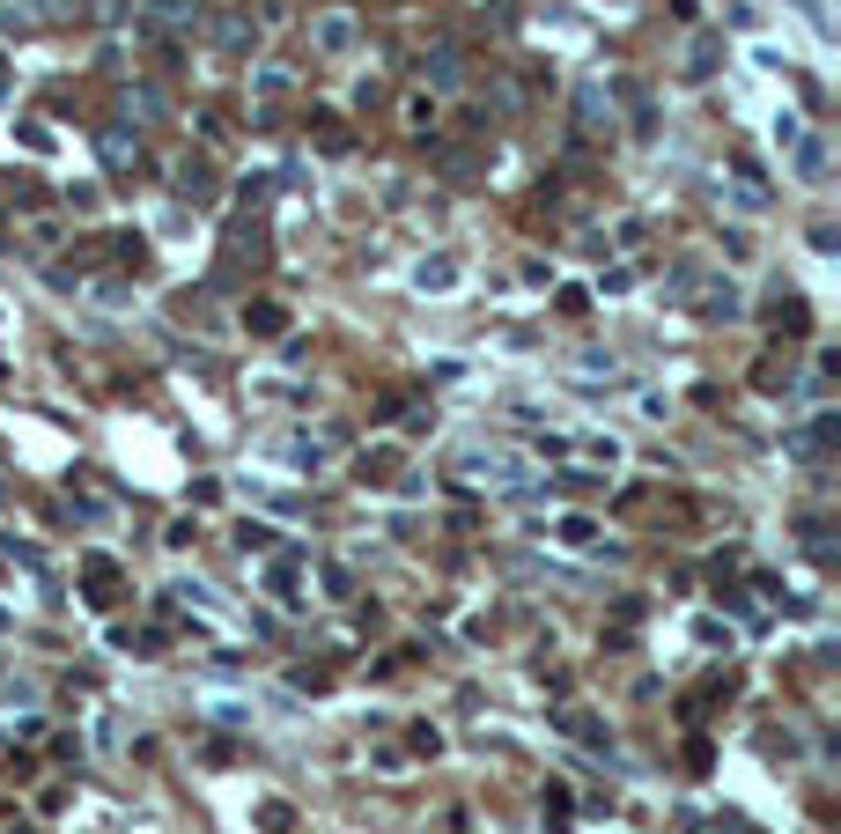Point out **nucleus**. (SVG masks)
Returning <instances> with one entry per match:
<instances>
[{
	"label": "nucleus",
	"instance_id": "obj_8",
	"mask_svg": "<svg viewBox=\"0 0 841 834\" xmlns=\"http://www.w3.org/2000/svg\"><path fill=\"white\" fill-rule=\"evenodd\" d=\"M215 45L244 52V45H251V23H237V15H222V23H215Z\"/></svg>",
	"mask_w": 841,
	"mask_h": 834
},
{
	"label": "nucleus",
	"instance_id": "obj_2",
	"mask_svg": "<svg viewBox=\"0 0 841 834\" xmlns=\"http://www.w3.org/2000/svg\"><path fill=\"white\" fill-rule=\"evenodd\" d=\"M97 155L111 163V171H125V163L141 155V133H133V126H103V133H97Z\"/></svg>",
	"mask_w": 841,
	"mask_h": 834
},
{
	"label": "nucleus",
	"instance_id": "obj_9",
	"mask_svg": "<svg viewBox=\"0 0 841 834\" xmlns=\"http://www.w3.org/2000/svg\"><path fill=\"white\" fill-rule=\"evenodd\" d=\"M450 281H458L450 259H428V267H420V289H450Z\"/></svg>",
	"mask_w": 841,
	"mask_h": 834
},
{
	"label": "nucleus",
	"instance_id": "obj_10",
	"mask_svg": "<svg viewBox=\"0 0 841 834\" xmlns=\"http://www.w3.org/2000/svg\"><path fill=\"white\" fill-rule=\"evenodd\" d=\"M0 97H8V67H0Z\"/></svg>",
	"mask_w": 841,
	"mask_h": 834
},
{
	"label": "nucleus",
	"instance_id": "obj_4",
	"mask_svg": "<svg viewBox=\"0 0 841 834\" xmlns=\"http://www.w3.org/2000/svg\"><path fill=\"white\" fill-rule=\"evenodd\" d=\"M797 148V177L805 185H827V141H790Z\"/></svg>",
	"mask_w": 841,
	"mask_h": 834
},
{
	"label": "nucleus",
	"instance_id": "obj_6",
	"mask_svg": "<svg viewBox=\"0 0 841 834\" xmlns=\"http://www.w3.org/2000/svg\"><path fill=\"white\" fill-rule=\"evenodd\" d=\"M739 311H745V303H739V289H731V281H723V289H709V303H701V318H717V325H731Z\"/></svg>",
	"mask_w": 841,
	"mask_h": 834
},
{
	"label": "nucleus",
	"instance_id": "obj_5",
	"mask_svg": "<svg viewBox=\"0 0 841 834\" xmlns=\"http://www.w3.org/2000/svg\"><path fill=\"white\" fill-rule=\"evenodd\" d=\"M310 37H318L325 52H347L354 45V23H347V15H325V23H310Z\"/></svg>",
	"mask_w": 841,
	"mask_h": 834
},
{
	"label": "nucleus",
	"instance_id": "obj_7",
	"mask_svg": "<svg viewBox=\"0 0 841 834\" xmlns=\"http://www.w3.org/2000/svg\"><path fill=\"white\" fill-rule=\"evenodd\" d=\"M420 67H428V82H436V89H458V52H428Z\"/></svg>",
	"mask_w": 841,
	"mask_h": 834
},
{
	"label": "nucleus",
	"instance_id": "obj_1",
	"mask_svg": "<svg viewBox=\"0 0 841 834\" xmlns=\"http://www.w3.org/2000/svg\"><path fill=\"white\" fill-rule=\"evenodd\" d=\"M81 0H0V30H52V23H75Z\"/></svg>",
	"mask_w": 841,
	"mask_h": 834
},
{
	"label": "nucleus",
	"instance_id": "obj_3",
	"mask_svg": "<svg viewBox=\"0 0 841 834\" xmlns=\"http://www.w3.org/2000/svg\"><path fill=\"white\" fill-rule=\"evenodd\" d=\"M177 193L207 207V199H215V163H199V155H185V163H177Z\"/></svg>",
	"mask_w": 841,
	"mask_h": 834
}]
</instances>
